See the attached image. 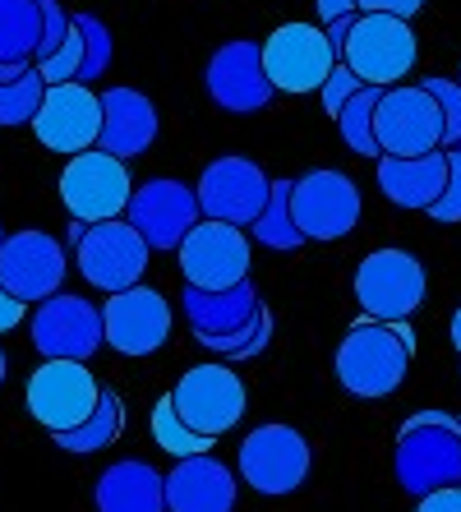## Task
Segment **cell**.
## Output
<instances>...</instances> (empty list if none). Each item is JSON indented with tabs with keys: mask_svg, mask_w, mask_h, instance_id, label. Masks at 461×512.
<instances>
[{
	"mask_svg": "<svg viewBox=\"0 0 461 512\" xmlns=\"http://www.w3.org/2000/svg\"><path fill=\"white\" fill-rule=\"evenodd\" d=\"M415 512H461V485H452V489H434V494H425Z\"/></svg>",
	"mask_w": 461,
	"mask_h": 512,
	"instance_id": "cell-40",
	"label": "cell"
},
{
	"mask_svg": "<svg viewBox=\"0 0 461 512\" xmlns=\"http://www.w3.org/2000/svg\"><path fill=\"white\" fill-rule=\"evenodd\" d=\"M171 337V305L153 286H130L116 291L102 305V342L120 356H153Z\"/></svg>",
	"mask_w": 461,
	"mask_h": 512,
	"instance_id": "cell-18",
	"label": "cell"
},
{
	"mask_svg": "<svg viewBox=\"0 0 461 512\" xmlns=\"http://www.w3.org/2000/svg\"><path fill=\"white\" fill-rule=\"evenodd\" d=\"M0 383H5V351H0Z\"/></svg>",
	"mask_w": 461,
	"mask_h": 512,
	"instance_id": "cell-45",
	"label": "cell"
},
{
	"mask_svg": "<svg viewBox=\"0 0 461 512\" xmlns=\"http://www.w3.org/2000/svg\"><path fill=\"white\" fill-rule=\"evenodd\" d=\"M374 139L383 157H425L443 148V111L420 84L383 88L374 107Z\"/></svg>",
	"mask_w": 461,
	"mask_h": 512,
	"instance_id": "cell-11",
	"label": "cell"
},
{
	"mask_svg": "<svg viewBox=\"0 0 461 512\" xmlns=\"http://www.w3.org/2000/svg\"><path fill=\"white\" fill-rule=\"evenodd\" d=\"M263 51V74H268L272 93H319L342 56L332 51V42L323 37V28L314 24H282L272 28L259 42Z\"/></svg>",
	"mask_w": 461,
	"mask_h": 512,
	"instance_id": "cell-5",
	"label": "cell"
},
{
	"mask_svg": "<svg viewBox=\"0 0 461 512\" xmlns=\"http://www.w3.org/2000/svg\"><path fill=\"white\" fill-rule=\"evenodd\" d=\"M42 47V0H0V65L28 70Z\"/></svg>",
	"mask_w": 461,
	"mask_h": 512,
	"instance_id": "cell-26",
	"label": "cell"
},
{
	"mask_svg": "<svg viewBox=\"0 0 461 512\" xmlns=\"http://www.w3.org/2000/svg\"><path fill=\"white\" fill-rule=\"evenodd\" d=\"M379 97H383V88H360V93L346 102L342 111H337V130H342V139H346V148L351 153H360V157H374L379 162V139H374V107H379Z\"/></svg>",
	"mask_w": 461,
	"mask_h": 512,
	"instance_id": "cell-29",
	"label": "cell"
},
{
	"mask_svg": "<svg viewBox=\"0 0 461 512\" xmlns=\"http://www.w3.org/2000/svg\"><path fill=\"white\" fill-rule=\"evenodd\" d=\"M157 139V107L153 97L139 88H107L102 93V134H97V153L134 162L153 148Z\"/></svg>",
	"mask_w": 461,
	"mask_h": 512,
	"instance_id": "cell-21",
	"label": "cell"
},
{
	"mask_svg": "<svg viewBox=\"0 0 461 512\" xmlns=\"http://www.w3.org/2000/svg\"><path fill=\"white\" fill-rule=\"evenodd\" d=\"M457 425H461V416H457Z\"/></svg>",
	"mask_w": 461,
	"mask_h": 512,
	"instance_id": "cell-49",
	"label": "cell"
},
{
	"mask_svg": "<svg viewBox=\"0 0 461 512\" xmlns=\"http://www.w3.org/2000/svg\"><path fill=\"white\" fill-rule=\"evenodd\" d=\"M33 346L42 351V360H79V365H88L107 346L102 342V305H93L88 296L56 291L33 314Z\"/></svg>",
	"mask_w": 461,
	"mask_h": 512,
	"instance_id": "cell-15",
	"label": "cell"
},
{
	"mask_svg": "<svg viewBox=\"0 0 461 512\" xmlns=\"http://www.w3.org/2000/svg\"><path fill=\"white\" fill-rule=\"evenodd\" d=\"M268 190L272 180L254 157H217V162L203 167L199 185H194V199H199V217L245 231L263 213Z\"/></svg>",
	"mask_w": 461,
	"mask_h": 512,
	"instance_id": "cell-13",
	"label": "cell"
},
{
	"mask_svg": "<svg viewBox=\"0 0 461 512\" xmlns=\"http://www.w3.org/2000/svg\"><path fill=\"white\" fill-rule=\"evenodd\" d=\"M70 254L47 231H14L0 240V286L24 305H42L65 286Z\"/></svg>",
	"mask_w": 461,
	"mask_h": 512,
	"instance_id": "cell-14",
	"label": "cell"
},
{
	"mask_svg": "<svg viewBox=\"0 0 461 512\" xmlns=\"http://www.w3.org/2000/svg\"><path fill=\"white\" fill-rule=\"evenodd\" d=\"M415 360V333L411 323H379V319H355L346 328L332 370L351 397L379 402V397L397 393L406 383V370Z\"/></svg>",
	"mask_w": 461,
	"mask_h": 512,
	"instance_id": "cell-1",
	"label": "cell"
},
{
	"mask_svg": "<svg viewBox=\"0 0 461 512\" xmlns=\"http://www.w3.org/2000/svg\"><path fill=\"white\" fill-rule=\"evenodd\" d=\"M33 134L47 153H88V148H97V134H102V97L83 84L47 88V97H42V107L33 116Z\"/></svg>",
	"mask_w": 461,
	"mask_h": 512,
	"instance_id": "cell-19",
	"label": "cell"
},
{
	"mask_svg": "<svg viewBox=\"0 0 461 512\" xmlns=\"http://www.w3.org/2000/svg\"><path fill=\"white\" fill-rule=\"evenodd\" d=\"M392 471L397 485L411 499H425L434 489L461 485V425L452 411L425 406L397 429V448H392Z\"/></svg>",
	"mask_w": 461,
	"mask_h": 512,
	"instance_id": "cell-2",
	"label": "cell"
},
{
	"mask_svg": "<svg viewBox=\"0 0 461 512\" xmlns=\"http://www.w3.org/2000/svg\"><path fill=\"white\" fill-rule=\"evenodd\" d=\"M125 222L139 231L148 250H180V240L190 236L194 222H199L194 185L171 180V176L143 180V185H134V194H130Z\"/></svg>",
	"mask_w": 461,
	"mask_h": 512,
	"instance_id": "cell-16",
	"label": "cell"
},
{
	"mask_svg": "<svg viewBox=\"0 0 461 512\" xmlns=\"http://www.w3.org/2000/svg\"><path fill=\"white\" fill-rule=\"evenodd\" d=\"M420 88H425V93L438 102V111H443V148H457V139H461V88L452 84V79H425Z\"/></svg>",
	"mask_w": 461,
	"mask_h": 512,
	"instance_id": "cell-34",
	"label": "cell"
},
{
	"mask_svg": "<svg viewBox=\"0 0 461 512\" xmlns=\"http://www.w3.org/2000/svg\"><path fill=\"white\" fill-rule=\"evenodd\" d=\"M148 245L143 236L116 217V222H93V227H83V236L74 240V263H79V273L97 286V291H130V286L143 282L148 273Z\"/></svg>",
	"mask_w": 461,
	"mask_h": 512,
	"instance_id": "cell-12",
	"label": "cell"
},
{
	"mask_svg": "<svg viewBox=\"0 0 461 512\" xmlns=\"http://www.w3.org/2000/svg\"><path fill=\"white\" fill-rule=\"evenodd\" d=\"M180 305H185V319H190L194 337H226V333H240L254 323V314L263 310L259 291L254 282H236L226 291H199V286H185L180 291Z\"/></svg>",
	"mask_w": 461,
	"mask_h": 512,
	"instance_id": "cell-23",
	"label": "cell"
},
{
	"mask_svg": "<svg viewBox=\"0 0 461 512\" xmlns=\"http://www.w3.org/2000/svg\"><path fill=\"white\" fill-rule=\"evenodd\" d=\"M360 79H355L351 70H346V65H337V70L328 74V79H323V88H319V97H323V111H328V116H337V111L346 107V102H351L355 93H360Z\"/></svg>",
	"mask_w": 461,
	"mask_h": 512,
	"instance_id": "cell-38",
	"label": "cell"
},
{
	"mask_svg": "<svg viewBox=\"0 0 461 512\" xmlns=\"http://www.w3.org/2000/svg\"><path fill=\"white\" fill-rule=\"evenodd\" d=\"M452 84H457V88H461V79H452Z\"/></svg>",
	"mask_w": 461,
	"mask_h": 512,
	"instance_id": "cell-48",
	"label": "cell"
},
{
	"mask_svg": "<svg viewBox=\"0 0 461 512\" xmlns=\"http://www.w3.org/2000/svg\"><path fill=\"white\" fill-rule=\"evenodd\" d=\"M355 10L360 14H388V19L411 24V14L425 10V0H355Z\"/></svg>",
	"mask_w": 461,
	"mask_h": 512,
	"instance_id": "cell-39",
	"label": "cell"
},
{
	"mask_svg": "<svg viewBox=\"0 0 461 512\" xmlns=\"http://www.w3.org/2000/svg\"><path fill=\"white\" fill-rule=\"evenodd\" d=\"M153 443L162 448L166 457H203V453H213V443L217 439H203V434H194L185 420L176 416V406H171V397H162V402L153 406Z\"/></svg>",
	"mask_w": 461,
	"mask_h": 512,
	"instance_id": "cell-31",
	"label": "cell"
},
{
	"mask_svg": "<svg viewBox=\"0 0 461 512\" xmlns=\"http://www.w3.org/2000/svg\"><path fill=\"white\" fill-rule=\"evenodd\" d=\"M452 346H457V356H461V310L452 314Z\"/></svg>",
	"mask_w": 461,
	"mask_h": 512,
	"instance_id": "cell-44",
	"label": "cell"
},
{
	"mask_svg": "<svg viewBox=\"0 0 461 512\" xmlns=\"http://www.w3.org/2000/svg\"><path fill=\"white\" fill-rule=\"evenodd\" d=\"M249 236L259 240V245H268V250H300V245H305V236H300L296 222H291V180H272L268 203H263V213L254 217Z\"/></svg>",
	"mask_w": 461,
	"mask_h": 512,
	"instance_id": "cell-28",
	"label": "cell"
},
{
	"mask_svg": "<svg viewBox=\"0 0 461 512\" xmlns=\"http://www.w3.org/2000/svg\"><path fill=\"white\" fill-rule=\"evenodd\" d=\"M171 406H176V416L203 434V439H222L231 429L240 425L245 416V383H240L236 370H226V365H194V370L180 374V383L171 388Z\"/></svg>",
	"mask_w": 461,
	"mask_h": 512,
	"instance_id": "cell-10",
	"label": "cell"
},
{
	"mask_svg": "<svg viewBox=\"0 0 461 512\" xmlns=\"http://www.w3.org/2000/svg\"><path fill=\"white\" fill-rule=\"evenodd\" d=\"M130 194H134L130 167L116 162V157H107V153H97V148L70 157V167L60 171V203L70 208V217L83 222V227L125 217Z\"/></svg>",
	"mask_w": 461,
	"mask_h": 512,
	"instance_id": "cell-9",
	"label": "cell"
},
{
	"mask_svg": "<svg viewBox=\"0 0 461 512\" xmlns=\"http://www.w3.org/2000/svg\"><path fill=\"white\" fill-rule=\"evenodd\" d=\"M448 180V153H425V157H379V190L397 208H434Z\"/></svg>",
	"mask_w": 461,
	"mask_h": 512,
	"instance_id": "cell-24",
	"label": "cell"
},
{
	"mask_svg": "<svg viewBox=\"0 0 461 512\" xmlns=\"http://www.w3.org/2000/svg\"><path fill=\"white\" fill-rule=\"evenodd\" d=\"M97 397H102V383L93 379L88 365L79 360H42L33 374H28L24 388V406L37 425H47L51 434H70L83 420L93 416Z\"/></svg>",
	"mask_w": 461,
	"mask_h": 512,
	"instance_id": "cell-6",
	"label": "cell"
},
{
	"mask_svg": "<svg viewBox=\"0 0 461 512\" xmlns=\"http://www.w3.org/2000/svg\"><path fill=\"white\" fill-rule=\"evenodd\" d=\"M24 314H28L24 300H14L10 291L0 286V333H10V328H19V323H24Z\"/></svg>",
	"mask_w": 461,
	"mask_h": 512,
	"instance_id": "cell-41",
	"label": "cell"
},
{
	"mask_svg": "<svg viewBox=\"0 0 461 512\" xmlns=\"http://www.w3.org/2000/svg\"><path fill=\"white\" fill-rule=\"evenodd\" d=\"M268 337H272V314L259 310L249 328L226 333V337H199V346L203 351H217V356H226V360H254L268 351Z\"/></svg>",
	"mask_w": 461,
	"mask_h": 512,
	"instance_id": "cell-33",
	"label": "cell"
},
{
	"mask_svg": "<svg viewBox=\"0 0 461 512\" xmlns=\"http://www.w3.org/2000/svg\"><path fill=\"white\" fill-rule=\"evenodd\" d=\"M452 153H461V139H457V148H452Z\"/></svg>",
	"mask_w": 461,
	"mask_h": 512,
	"instance_id": "cell-46",
	"label": "cell"
},
{
	"mask_svg": "<svg viewBox=\"0 0 461 512\" xmlns=\"http://www.w3.org/2000/svg\"><path fill=\"white\" fill-rule=\"evenodd\" d=\"M28 70H33V65H28ZM19 74H24V70H14V65H0V84H14Z\"/></svg>",
	"mask_w": 461,
	"mask_h": 512,
	"instance_id": "cell-43",
	"label": "cell"
},
{
	"mask_svg": "<svg viewBox=\"0 0 461 512\" xmlns=\"http://www.w3.org/2000/svg\"><path fill=\"white\" fill-rule=\"evenodd\" d=\"M70 14H65V5L60 0H42V47H37L33 65H42V60H51L60 47H65V37H70Z\"/></svg>",
	"mask_w": 461,
	"mask_h": 512,
	"instance_id": "cell-36",
	"label": "cell"
},
{
	"mask_svg": "<svg viewBox=\"0 0 461 512\" xmlns=\"http://www.w3.org/2000/svg\"><path fill=\"white\" fill-rule=\"evenodd\" d=\"M429 296V273L411 250H374L355 268V300L365 319L406 323Z\"/></svg>",
	"mask_w": 461,
	"mask_h": 512,
	"instance_id": "cell-3",
	"label": "cell"
},
{
	"mask_svg": "<svg viewBox=\"0 0 461 512\" xmlns=\"http://www.w3.org/2000/svg\"><path fill=\"white\" fill-rule=\"evenodd\" d=\"M342 65L369 88H397L415 70V33L388 14H355Z\"/></svg>",
	"mask_w": 461,
	"mask_h": 512,
	"instance_id": "cell-4",
	"label": "cell"
},
{
	"mask_svg": "<svg viewBox=\"0 0 461 512\" xmlns=\"http://www.w3.org/2000/svg\"><path fill=\"white\" fill-rule=\"evenodd\" d=\"M0 240H5V227H0Z\"/></svg>",
	"mask_w": 461,
	"mask_h": 512,
	"instance_id": "cell-47",
	"label": "cell"
},
{
	"mask_svg": "<svg viewBox=\"0 0 461 512\" xmlns=\"http://www.w3.org/2000/svg\"><path fill=\"white\" fill-rule=\"evenodd\" d=\"M203 88L213 97L226 116H254L272 102V84L263 74V51L259 42L236 37V42H222V47L208 56V70H203Z\"/></svg>",
	"mask_w": 461,
	"mask_h": 512,
	"instance_id": "cell-20",
	"label": "cell"
},
{
	"mask_svg": "<svg viewBox=\"0 0 461 512\" xmlns=\"http://www.w3.org/2000/svg\"><path fill=\"white\" fill-rule=\"evenodd\" d=\"M365 199L355 190V180L332 167L305 171L291 180V222L305 240H342L360 227Z\"/></svg>",
	"mask_w": 461,
	"mask_h": 512,
	"instance_id": "cell-8",
	"label": "cell"
},
{
	"mask_svg": "<svg viewBox=\"0 0 461 512\" xmlns=\"http://www.w3.org/2000/svg\"><path fill=\"white\" fill-rule=\"evenodd\" d=\"M314 5H319L323 24H337V19H355V14H360V10H355V0H314Z\"/></svg>",
	"mask_w": 461,
	"mask_h": 512,
	"instance_id": "cell-42",
	"label": "cell"
},
{
	"mask_svg": "<svg viewBox=\"0 0 461 512\" xmlns=\"http://www.w3.org/2000/svg\"><path fill=\"white\" fill-rule=\"evenodd\" d=\"M70 28H74V24H70ZM79 56H83L79 33H70V37H65V47H60L51 60L33 65V70L42 74V84H47V88H56V84H74V74H79Z\"/></svg>",
	"mask_w": 461,
	"mask_h": 512,
	"instance_id": "cell-37",
	"label": "cell"
},
{
	"mask_svg": "<svg viewBox=\"0 0 461 512\" xmlns=\"http://www.w3.org/2000/svg\"><path fill=\"white\" fill-rule=\"evenodd\" d=\"M309 466H314V453H309L305 434L291 425H259L240 443V480L268 499L296 494L309 480Z\"/></svg>",
	"mask_w": 461,
	"mask_h": 512,
	"instance_id": "cell-7",
	"label": "cell"
},
{
	"mask_svg": "<svg viewBox=\"0 0 461 512\" xmlns=\"http://www.w3.org/2000/svg\"><path fill=\"white\" fill-rule=\"evenodd\" d=\"M443 153H448V180H443V194L429 208V222L452 227V222H461V153H452V148H443Z\"/></svg>",
	"mask_w": 461,
	"mask_h": 512,
	"instance_id": "cell-35",
	"label": "cell"
},
{
	"mask_svg": "<svg viewBox=\"0 0 461 512\" xmlns=\"http://www.w3.org/2000/svg\"><path fill=\"white\" fill-rule=\"evenodd\" d=\"M97 512H166L162 499V471L153 462L125 457V462L107 466L93 485Z\"/></svg>",
	"mask_w": 461,
	"mask_h": 512,
	"instance_id": "cell-25",
	"label": "cell"
},
{
	"mask_svg": "<svg viewBox=\"0 0 461 512\" xmlns=\"http://www.w3.org/2000/svg\"><path fill=\"white\" fill-rule=\"evenodd\" d=\"M70 24L74 33H79V74H74V84L83 88H93L102 74L111 70V56H116V47H111V28L97 19V14H70Z\"/></svg>",
	"mask_w": 461,
	"mask_h": 512,
	"instance_id": "cell-30",
	"label": "cell"
},
{
	"mask_svg": "<svg viewBox=\"0 0 461 512\" xmlns=\"http://www.w3.org/2000/svg\"><path fill=\"white\" fill-rule=\"evenodd\" d=\"M120 425H125L120 393L102 388V397H97V406H93V416L83 420L79 429H70V434H51V439H56V448H65V453H102V448H111V443H116Z\"/></svg>",
	"mask_w": 461,
	"mask_h": 512,
	"instance_id": "cell-27",
	"label": "cell"
},
{
	"mask_svg": "<svg viewBox=\"0 0 461 512\" xmlns=\"http://www.w3.org/2000/svg\"><path fill=\"white\" fill-rule=\"evenodd\" d=\"M176 254L185 286H199V291H226V286L249 277V236L240 227H226V222L199 217Z\"/></svg>",
	"mask_w": 461,
	"mask_h": 512,
	"instance_id": "cell-17",
	"label": "cell"
},
{
	"mask_svg": "<svg viewBox=\"0 0 461 512\" xmlns=\"http://www.w3.org/2000/svg\"><path fill=\"white\" fill-rule=\"evenodd\" d=\"M42 97H47V84L37 70H24L14 84H0V125H33Z\"/></svg>",
	"mask_w": 461,
	"mask_h": 512,
	"instance_id": "cell-32",
	"label": "cell"
},
{
	"mask_svg": "<svg viewBox=\"0 0 461 512\" xmlns=\"http://www.w3.org/2000/svg\"><path fill=\"white\" fill-rule=\"evenodd\" d=\"M166 512H236V476L217 457H180L162 476Z\"/></svg>",
	"mask_w": 461,
	"mask_h": 512,
	"instance_id": "cell-22",
	"label": "cell"
}]
</instances>
